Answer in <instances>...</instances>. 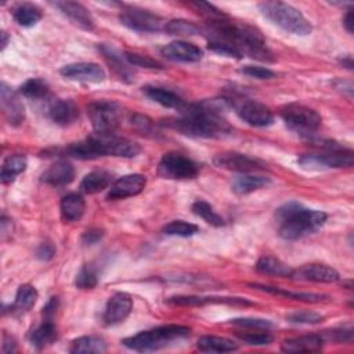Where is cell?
Returning a JSON list of instances; mask_svg holds the SVG:
<instances>
[{
	"label": "cell",
	"mask_w": 354,
	"mask_h": 354,
	"mask_svg": "<svg viewBox=\"0 0 354 354\" xmlns=\"http://www.w3.org/2000/svg\"><path fill=\"white\" fill-rule=\"evenodd\" d=\"M327 339L335 340V342H351L353 340V328L351 327H343V328H336L332 329L331 332H327Z\"/></svg>",
	"instance_id": "7dc6e473"
},
{
	"label": "cell",
	"mask_w": 354,
	"mask_h": 354,
	"mask_svg": "<svg viewBox=\"0 0 354 354\" xmlns=\"http://www.w3.org/2000/svg\"><path fill=\"white\" fill-rule=\"evenodd\" d=\"M93 129L98 135H112L121 121V108L113 101H96L87 107Z\"/></svg>",
	"instance_id": "8992f818"
},
{
	"label": "cell",
	"mask_w": 354,
	"mask_h": 354,
	"mask_svg": "<svg viewBox=\"0 0 354 354\" xmlns=\"http://www.w3.org/2000/svg\"><path fill=\"white\" fill-rule=\"evenodd\" d=\"M168 303L175 306H205V305H235V306H250L252 305L250 300L243 298H202V296H172L168 299Z\"/></svg>",
	"instance_id": "44dd1931"
},
{
	"label": "cell",
	"mask_w": 354,
	"mask_h": 354,
	"mask_svg": "<svg viewBox=\"0 0 354 354\" xmlns=\"http://www.w3.org/2000/svg\"><path fill=\"white\" fill-rule=\"evenodd\" d=\"M197 349L203 353H228V351H235L239 349V346L231 339L206 335L198 339Z\"/></svg>",
	"instance_id": "f1b7e54d"
},
{
	"label": "cell",
	"mask_w": 354,
	"mask_h": 354,
	"mask_svg": "<svg viewBox=\"0 0 354 354\" xmlns=\"http://www.w3.org/2000/svg\"><path fill=\"white\" fill-rule=\"evenodd\" d=\"M20 93L31 100H42L46 98L50 93V87L49 85L39 78H32L28 79L21 87H20Z\"/></svg>",
	"instance_id": "d590c367"
},
{
	"label": "cell",
	"mask_w": 354,
	"mask_h": 354,
	"mask_svg": "<svg viewBox=\"0 0 354 354\" xmlns=\"http://www.w3.org/2000/svg\"><path fill=\"white\" fill-rule=\"evenodd\" d=\"M120 20L126 28L136 32L154 34V32L165 31V25H166V21L162 17L139 8L124 9L120 14Z\"/></svg>",
	"instance_id": "9c48e42d"
},
{
	"label": "cell",
	"mask_w": 354,
	"mask_h": 354,
	"mask_svg": "<svg viewBox=\"0 0 354 354\" xmlns=\"http://www.w3.org/2000/svg\"><path fill=\"white\" fill-rule=\"evenodd\" d=\"M244 75L250 76V78H255V79H272L276 76V74L265 67H255V65H248L245 68H243L241 71Z\"/></svg>",
	"instance_id": "bcb514c9"
},
{
	"label": "cell",
	"mask_w": 354,
	"mask_h": 354,
	"mask_svg": "<svg viewBox=\"0 0 354 354\" xmlns=\"http://www.w3.org/2000/svg\"><path fill=\"white\" fill-rule=\"evenodd\" d=\"M339 63H340V65H343L344 68H347V69H353V57L351 56H344V57H342L340 60H339Z\"/></svg>",
	"instance_id": "db71d44e"
},
{
	"label": "cell",
	"mask_w": 354,
	"mask_h": 354,
	"mask_svg": "<svg viewBox=\"0 0 354 354\" xmlns=\"http://www.w3.org/2000/svg\"><path fill=\"white\" fill-rule=\"evenodd\" d=\"M143 91L148 98H151L153 101H155L166 108H173L177 111H181L184 108V105L187 104L177 93H175L169 89L161 87V86H146V87H143Z\"/></svg>",
	"instance_id": "603a6c76"
},
{
	"label": "cell",
	"mask_w": 354,
	"mask_h": 354,
	"mask_svg": "<svg viewBox=\"0 0 354 354\" xmlns=\"http://www.w3.org/2000/svg\"><path fill=\"white\" fill-rule=\"evenodd\" d=\"M353 153L342 147L331 148L324 154L303 155L299 158V164L305 169L320 170V169H342L353 166Z\"/></svg>",
	"instance_id": "ba28073f"
},
{
	"label": "cell",
	"mask_w": 354,
	"mask_h": 354,
	"mask_svg": "<svg viewBox=\"0 0 354 354\" xmlns=\"http://www.w3.org/2000/svg\"><path fill=\"white\" fill-rule=\"evenodd\" d=\"M98 50L107 60V63L111 65L113 72L120 76L124 82H132L133 80V71L131 69V64L128 63L125 54H122L120 50L109 46V45H100Z\"/></svg>",
	"instance_id": "d6986e66"
},
{
	"label": "cell",
	"mask_w": 354,
	"mask_h": 354,
	"mask_svg": "<svg viewBox=\"0 0 354 354\" xmlns=\"http://www.w3.org/2000/svg\"><path fill=\"white\" fill-rule=\"evenodd\" d=\"M335 86H336V89H344V82L343 80H338V82H335ZM351 93H353V85H351V82H349L347 83V94L349 96H351Z\"/></svg>",
	"instance_id": "11a10c76"
},
{
	"label": "cell",
	"mask_w": 354,
	"mask_h": 354,
	"mask_svg": "<svg viewBox=\"0 0 354 354\" xmlns=\"http://www.w3.org/2000/svg\"><path fill=\"white\" fill-rule=\"evenodd\" d=\"M54 8H57L72 24L76 27L85 30V31H93L94 30V20L90 14V12L78 2H56L53 3Z\"/></svg>",
	"instance_id": "ac0fdd59"
},
{
	"label": "cell",
	"mask_w": 354,
	"mask_h": 354,
	"mask_svg": "<svg viewBox=\"0 0 354 354\" xmlns=\"http://www.w3.org/2000/svg\"><path fill=\"white\" fill-rule=\"evenodd\" d=\"M353 21H354L353 10L350 9V10H347V13H346V16L343 19V25H344V28H346V31L349 34H353V31H354V23Z\"/></svg>",
	"instance_id": "816d5d0a"
},
{
	"label": "cell",
	"mask_w": 354,
	"mask_h": 354,
	"mask_svg": "<svg viewBox=\"0 0 354 354\" xmlns=\"http://www.w3.org/2000/svg\"><path fill=\"white\" fill-rule=\"evenodd\" d=\"M190 6H192L201 16H203L208 23H216V21H220V20H224L227 19V16L219 10L217 8H214L213 5L210 3H205V2H191Z\"/></svg>",
	"instance_id": "ab89813d"
},
{
	"label": "cell",
	"mask_w": 354,
	"mask_h": 354,
	"mask_svg": "<svg viewBox=\"0 0 354 354\" xmlns=\"http://www.w3.org/2000/svg\"><path fill=\"white\" fill-rule=\"evenodd\" d=\"M164 234L166 235H173V237H192L197 232H199V227L191 223H187L184 220H173L168 223L164 227Z\"/></svg>",
	"instance_id": "74e56055"
},
{
	"label": "cell",
	"mask_w": 354,
	"mask_h": 354,
	"mask_svg": "<svg viewBox=\"0 0 354 354\" xmlns=\"http://www.w3.org/2000/svg\"><path fill=\"white\" fill-rule=\"evenodd\" d=\"M327 213L307 209L299 202H288L277 209L276 219L280 224V237L287 241H296L317 232L327 221Z\"/></svg>",
	"instance_id": "7a4b0ae2"
},
{
	"label": "cell",
	"mask_w": 354,
	"mask_h": 354,
	"mask_svg": "<svg viewBox=\"0 0 354 354\" xmlns=\"http://www.w3.org/2000/svg\"><path fill=\"white\" fill-rule=\"evenodd\" d=\"M97 283H98L97 273L90 266H83L75 280V285L79 289H93V288H96Z\"/></svg>",
	"instance_id": "60d3db41"
},
{
	"label": "cell",
	"mask_w": 354,
	"mask_h": 354,
	"mask_svg": "<svg viewBox=\"0 0 354 354\" xmlns=\"http://www.w3.org/2000/svg\"><path fill=\"white\" fill-rule=\"evenodd\" d=\"M231 324L254 331H269L270 328H273V324L269 320L262 318H235L231 320Z\"/></svg>",
	"instance_id": "ee69618b"
},
{
	"label": "cell",
	"mask_w": 354,
	"mask_h": 354,
	"mask_svg": "<svg viewBox=\"0 0 354 354\" xmlns=\"http://www.w3.org/2000/svg\"><path fill=\"white\" fill-rule=\"evenodd\" d=\"M112 181V176L107 170H93L87 173L82 183H80V191L85 194H97L105 188L109 187Z\"/></svg>",
	"instance_id": "f546056e"
},
{
	"label": "cell",
	"mask_w": 354,
	"mask_h": 354,
	"mask_svg": "<svg viewBox=\"0 0 354 354\" xmlns=\"http://www.w3.org/2000/svg\"><path fill=\"white\" fill-rule=\"evenodd\" d=\"M199 166L179 153H166L158 164V175L169 180H190L197 177Z\"/></svg>",
	"instance_id": "52a82bcc"
},
{
	"label": "cell",
	"mask_w": 354,
	"mask_h": 354,
	"mask_svg": "<svg viewBox=\"0 0 354 354\" xmlns=\"http://www.w3.org/2000/svg\"><path fill=\"white\" fill-rule=\"evenodd\" d=\"M57 309H58V298H52V299L46 303V306L43 307V311H42L45 320L53 321V317L56 316Z\"/></svg>",
	"instance_id": "f907efd6"
},
{
	"label": "cell",
	"mask_w": 354,
	"mask_h": 354,
	"mask_svg": "<svg viewBox=\"0 0 354 354\" xmlns=\"http://www.w3.org/2000/svg\"><path fill=\"white\" fill-rule=\"evenodd\" d=\"M27 166H28V162H27V158L24 155H20V154L9 155L2 165L0 180H2L3 184H9V183L14 181V179L19 175L25 172Z\"/></svg>",
	"instance_id": "d6a6232c"
},
{
	"label": "cell",
	"mask_w": 354,
	"mask_h": 354,
	"mask_svg": "<svg viewBox=\"0 0 354 354\" xmlns=\"http://www.w3.org/2000/svg\"><path fill=\"white\" fill-rule=\"evenodd\" d=\"M147 179L143 175L133 173L122 176L111 184V188L108 191L107 198L109 201H118V199H125L129 197H136L146 188Z\"/></svg>",
	"instance_id": "7c38bea8"
},
{
	"label": "cell",
	"mask_w": 354,
	"mask_h": 354,
	"mask_svg": "<svg viewBox=\"0 0 354 354\" xmlns=\"http://www.w3.org/2000/svg\"><path fill=\"white\" fill-rule=\"evenodd\" d=\"M13 16H14L16 23L21 27H25V28H31V27L36 25L43 17L42 10L38 6L31 5V3L19 5L13 10Z\"/></svg>",
	"instance_id": "e575fe53"
},
{
	"label": "cell",
	"mask_w": 354,
	"mask_h": 354,
	"mask_svg": "<svg viewBox=\"0 0 354 354\" xmlns=\"http://www.w3.org/2000/svg\"><path fill=\"white\" fill-rule=\"evenodd\" d=\"M292 280L305 283H324L331 284L340 280L339 273L327 265H306L292 272Z\"/></svg>",
	"instance_id": "2e32d148"
},
{
	"label": "cell",
	"mask_w": 354,
	"mask_h": 354,
	"mask_svg": "<svg viewBox=\"0 0 354 354\" xmlns=\"http://www.w3.org/2000/svg\"><path fill=\"white\" fill-rule=\"evenodd\" d=\"M56 339L57 328L53 324V321L49 320H43V322L39 327H36L30 335V342L36 349H45L46 346L54 343Z\"/></svg>",
	"instance_id": "1f68e13d"
},
{
	"label": "cell",
	"mask_w": 354,
	"mask_h": 354,
	"mask_svg": "<svg viewBox=\"0 0 354 354\" xmlns=\"http://www.w3.org/2000/svg\"><path fill=\"white\" fill-rule=\"evenodd\" d=\"M237 113L241 120L254 128H267L274 124V113L265 104L247 100L237 107Z\"/></svg>",
	"instance_id": "8fae6325"
},
{
	"label": "cell",
	"mask_w": 354,
	"mask_h": 354,
	"mask_svg": "<svg viewBox=\"0 0 354 354\" xmlns=\"http://www.w3.org/2000/svg\"><path fill=\"white\" fill-rule=\"evenodd\" d=\"M102 237H104V231H102V230L91 228V230H87V231L83 232L82 241H83V244H86V245H94V244H97L98 241H101Z\"/></svg>",
	"instance_id": "681fc988"
},
{
	"label": "cell",
	"mask_w": 354,
	"mask_h": 354,
	"mask_svg": "<svg viewBox=\"0 0 354 354\" xmlns=\"http://www.w3.org/2000/svg\"><path fill=\"white\" fill-rule=\"evenodd\" d=\"M287 320L292 324H306L314 325L324 321V316L314 311H295L287 317Z\"/></svg>",
	"instance_id": "7bdbcfd3"
},
{
	"label": "cell",
	"mask_w": 354,
	"mask_h": 354,
	"mask_svg": "<svg viewBox=\"0 0 354 354\" xmlns=\"http://www.w3.org/2000/svg\"><path fill=\"white\" fill-rule=\"evenodd\" d=\"M190 332L191 329L188 327L169 324L131 336L124 340V344L135 351H154L170 344L175 340L187 338Z\"/></svg>",
	"instance_id": "3957f363"
},
{
	"label": "cell",
	"mask_w": 354,
	"mask_h": 354,
	"mask_svg": "<svg viewBox=\"0 0 354 354\" xmlns=\"http://www.w3.org/2000/svg\"><path fill=\"white\" fill-rule=\"evenodd\" d=\"M56 255V248L53 244L50 243H43L39 245V248L36 250V258L39 261H43V262H49L54 258Z\"/></svg>",
	"instance_id": "c3c4849f"
},
{
	"label": "cell",
	"mask_w": 354,
	"mask_h": 354,
	"mask_svg": "<svg viewBox=\"0 0 354 354\" xmlns=\"http://www.w3.org/2000/svg\"><path fill=\"white\" fill-rule=\"evenodd\" d=\"M49 118L58 126H69L79 118V109L72 100H56L49 107Z\"/></svg>",
	"instance_id": "ffe728a7"
},
{
	"label": "cell",
	"mask_w": 354,
	"mask_h": 354,
	"mask_svg": "<svg viewBox=\"0 0 354 354\" xmlns=\"http://www.w3.org/2000/svg\"><path fill=\"white\" fill-rule=\"evenodd\" d=\"M38 300V291L35 287L30 285V284H24L19 288L17 295H16V300L13 302V305H10V314L13 316H23L25 313H28L36 303Z\"/></svg>",
	"instance_id": "4316f807"
},
{
	"label": "cell",
	"mask_w": 354,
	"mask_h": 354,
	"mask_svg": "<svg viewBox=\"0 0 354 354\" xmlns=\"http://www.w3.org/2000/svg\"><path fill=\"white\" fill-rule=\"evenodd\" d=\"M262 14L273 24L278 25L287 32L306 36L310 35L313 27L310 21L294 6L283 2H265L259 5Z\"/></svg>",
	"instance_id": "277c9868"
},
{
	"label": "cell",
	"mask_w": 354,
	"mask_h": 354,
	"mask_svg": "<svg viewBox=\"0 0 354 354\" xmlns=\"http://www.w3.org/2000/svg\"><path fill=\"white\" fill-rule=\"evenodd\" d=\"M324 338L321 335H303L284 340L281 350L285 353H302V351H318L322 349Z\"/></svg>",
	"instance_id": "cb8c5ba5"
},
{
	"label": "cell",
	"mask_w": 354,
	"mask_h": 354,
	"mask_svg": "<svg viewBox=\"0 0 354 354\" xmlns=\"http://www.w3.org/2000/svg\"><path fill=\"white\" fill-rule=\"evenodd\" d=\"M191 210H192L194 214L199 216L201 219H203L210 225H214V227L224 225L223 217L206 201H197V202H194L192 206H191Z\"/></svg>",
	"instance_id": "8d00e7d4"
},
{
	"label": "cell",
	"mask_w": 354,
	"mask_h": 354,
	"mask_svg": "<svg viewBox=\"0 0 354 354\" xmlns=\"http://www.w3.org/2000/svg\"><path fill=\"white\" fill-rule=\"evenodd\" d=\"M281 116L288 129L310 140L321 126V116L317 111L302 105L289 104L281 109Z\"/></svg>",
	"instance_id": "5b68a950"
},
{
	"label": "cell",
	"mask_w": 354,
	"mask_h": 354,
	"mask_svg": "<svg viewBox=\"0 0 354 354\" xmlns=\"http://www.w3.org/2000/svg\"><path fill=\"white\" fill-rule=\"evenodd\" d=\"M8 43H9V36H8L6 32H2V50L6 49Z\"/></svg>",
	"instance_id": "9f6ffc18"
},
{
	"label": "cell",
	"mask_w": 354,
	"mask_h": 354,
	"mask_svg": "<svg viewBox=\"0 0 354 354\" xmlns=\"http://www.w3.org/2000/svg\"><path fill=\"white\" fill-rule=\"evenodd\" d=\"M230 105L227 98H213L195 104H186L180 111L181 118L169 120L164 125L191 137H221L230 132V126L221 118V112Z\"/></svg>",
	"instance_id": "6da1fadb"
},
{
	"label": "cell",
	"mask_w": 354,
	"mask_h": 354,
	"mask_svg": "<svg viewBox=\"0 0 354 354\" xmlns=\"http://www.w3.org/2000/svg\"><path fill=\"white\" fill-rule=\"evenodd\" d=\"M60 210L64 221L67 223L78 221L85 214L86 202L80 194H68L61 199Z\"/></svg>",
	"instance_id": "484cf974"
},
{
	"label": "cell",
	"mask_w": 354,
	"mask_h": 354,
	"mask_svg": "<svg viewBox=\"0 0 354 354\" xmlns=\"http://www.w3.org/2000/svg\"><path fill=\"white\" fill-rule=\"evenodd\" d=\"M239 338L251 346H267V344H272L274 340L273 335L267 331L244 332V333H239Z\"/></svg>",
	"instance_id": "b9f144b4"
},
{
	"label": "cell",
	"mask_w": 354,
	"mask_h": 354,
	"mask_svg": "<svg viewBox=\"0 0 354 354\" xmlns=\"http://www.w3.org/2000/svg\"><path fill=\"white\" fill-rule=\"evenodd\" d=\"M107 351L104 339L98 336H82L72 340L69 353L72 354H101Z\"/></svg>",
	"instance_id": "4dcf8cb0"
},
{
	"label": "cell",
	"mask_w": 354,
	"mask_h": 354,
	"mask_svg": "<svg viewBox=\"0 0 354 354\" xmlns=\"http://www.w3.org/2000/svg\"><path fill=\"white\" fill-rule=\"evenodd\" d=\"M270 184V179L266 176H258L251 173H241L231 183V190L239 195H247Z\"/></svg>",
	"instance_id": "d4e9b609"
},
{
	"label": "cell",
	"mask_w": 354,
	"mask_h": 354,
	"mask_svg": "<svg viewBox=\"0 0 354 354\" xmlns=\"http://www.w3.org/2000/svg\"><path fill=\"white\" fill-rule=\"evenodd\" d=\"M60 74L71 80L85 83H101L105 80L104 69L94 63H75L61 68Z\"/></svg>",
	"instance_id": "5bb4252c"
},
{
	"label": "cell",
	"mask_w": 354,
	"mask_h": 354,
	"mask_svg": "<svg viewBox=\"0 0 354 354\" xmlns=\"http://www.w3.org/2000/svg\"><path fill=\"white\" fill-rule=\"evenodd\" d=\"M165 32H168L169 35H177V36H194L201 34V28L191 21L172 20L166 23Z\"/></svg>",
	"instance_id": "f35d334b"
},
{
	"label": "cell",
	"mask_w": 354,
	"mask_h": 354,
	"mask_svg": "<svg viewBox=\"0 0 354 354\" xmlns=\"http://www.w3.org/2000/svg\"><path fill=\"white\" fill-rule=\"evenodd\" d=\"M133 310V300L128 294L118 292L112 295L104 310L102 320L105 325H118L124 322Z\"/></svg>",
	"instance_id": "4fadbf2b"
},
{
	"label": "cell",
	"mask_w": 354,
	"mask_h": 354,
	"mask_svg": "<svg viewBox=\"0 0 354 354\" xmlns=\"http://www.w3.org/2000/svg\"><path fill=\"white\" fill-rule=\"evenodd\" d=\"M256 270L266 276H274V277H285L291 278L294 269H291L288 265L283 263L280 259H276L273 256H263L256 263Z\"/></svg>",
	"instance_id": "836d02e7"
},
{
	"label": "cell",
	"mask_w": 354,
	"mask_h": 354,
	"mask_svg": "<svg viewBox=\"0 0 354 354\" xmlns=\"http://www.w3.org/2000/svg\"><path fill=\"white\" fill-rule=\"evenodd\" d=\"M75 177V169L74 166L67 162V161H58L56 164H53L43 175H42V180L49 184V186H54V187H63L67 186L69 183H72Z\"/></svg>",
	"instance_id": "7402d4cb"
},
{
	"label": "cell",
	"mask_w": 354,
	"mask_h": 354,
	"mask_svg": "<svg viewBox=\"0 0 354 354\" xmlns=\"http://www.w3.org/2000/svg\"><path fill=\"white\" fill-rule=\"evenodd\" d=\"M252 288L258 289V291H263L272 295H277V296H283V298H288L292 300H299V302H307V303H318L327 299L325 295H318V294H309V292H292V291H287L284 288H278V287H269V285H261V284H251Z\"/></svg>",
	"instance_id": "83f0119b"
},
{
	"label": "cell",
	"mask_w": 354,
	"mask_h": 354,
	"mask_svg": "<svg viewBox=\"0 0 354 354\" xmlns=\"http://www.w3.org/2000/svg\"><path fill=\"white\" fill-rule=\"evenodd\" d=\"M125 57L128 60V63L131 65H136V67H143V68H151V69H155V68H162V65L153 60L151 57L148 56H143V54H137V53H125Z\"/></svg>",
	"instance_id": "f6af8a7d"
},
{
	"label": "cell",
	"mask_w": 354,
	"mask_h": 354,
	"mask_svg": "<svg viewBox=\"0 0 354 354\" xmlns=\"http://www.w3.org/2000/svg\"><path fill=\"white\" fill-rule=\"evenodd\" d=\"M161 53L168 60L180 63H197L203 57V52L198 46L184 41H176L166 45Z\"/></svg>",
	"instance_id": "e0dca14e"
},
{
	"label": "cell",
	"mask_w": 354,
	"mask_h": 354,
	"mask_svg": "<svg viewBox=\"0 0 354 354\" xmlns=\"http://www.w3.org/2000/svg\"><path fill=\"white\" fill-rule=\"evenodd\" d=\"M214 165L221 169L240 173H254L267 169V165L258 158H252L240 153H223L214 157Z\"/></svg>",
	"instance_id": "30bf717a"
},
{
	"label": "cell",
	"mask_w": 354,
	"mask_h": 354,
	"mask_svg": "<svg viewBox=\"0 0 354 354\" xmlns=\"http://www.w3.org/2000/svg\"><path fill=\"white\" fill-rule=\"evenodd\" d=\"M3 353H13L16 351V340L12 336H3Z\"/></svg>",
	"instance_id": "f5cc1de1"
},
{
	"label": "cell",
	"mask_w": 354,
	"mask_h": 354,
	"mask_svg": "<svg viewBox=\"0 0 354 354\" xmlns=\"http://www.w3.org/2000/svg\"><path fill=\"white\" fill-rule=\"evenodd\" d=\"M0 102H2V109L10 125L19 126L25 120V109L19 97V94L12 90L6 83L0 85Z\"/></svg>",
	"instance_id": "9a60e30c"
}]
</instances>
